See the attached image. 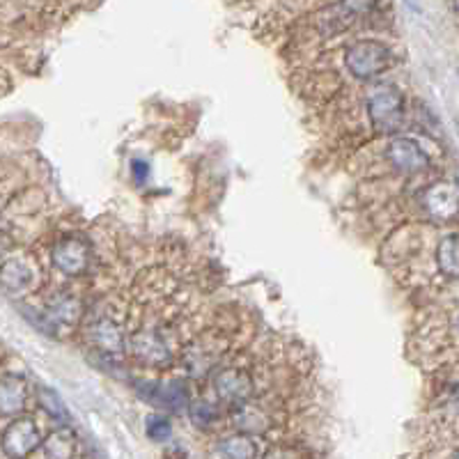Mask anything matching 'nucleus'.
I'll use <instances>...</instances> for the list:
<instances>
[{
    "label": "nucleus",
    "instance_id": "14",
    "mask_svg": "<svg viewBox=\"0 0 459 459\" xmlns=\"http://www.w3.org/2000/svg\"><path fill=\"white\" fill-rule=\"evenodd\" d=\"M219 459H255L258 457V443L253 441L251 434H235V437L221 439L216 446Z\"/></svg>",
    "mask_w": 459,
    "mask_h": 459
},
{
    "label": "nucleus",
    "instance_id": "3",
    "mask_svg": "<svg viewBox=\"0 0 459 459\" xmlns=\"http://www.w3.org/2000/svg\"><path fill=\"white\" fill-rule=\"evenodd\" d=\"M131 359L138 361L140 365H150V368H166L173 361L168 345L159 336L157 331L140 329L127 342Z\"/></svg>",
    "mask_w": 459,
    "mask_h": 459
},
{
    "label": "nucleus",
    "instance_id": "15",
    "mask_svg": "<svg viewBox=\"0 0 459 459\" xmlns=\"http://www.w3.org/2000/svg\"><path fill=\"white\" fill-rule=\"evenodd\" d=\"M232 423L244 434H260L269 427V418L258 407H251L248 402L237 404V409L232 411Z\"/></svg>",
    "mask_w": 459,
    "mask_h": 459
},
{
    "label": "nucleus",
    "instance_id": "12",
    "mask_svg": "<svg viewBox=\"0 0 459 459\" xmlns=\"http://www.w3.org/2000/svg\"><path fill=\"white\" fill-rule=\"evenodd\" d=\"M76 448H79L76 434L69 427L53 430L42 441V450H44L46 459H74L76 457Z\"/></svg>",
    "mask_w": 459,
    "mask_h": 459
},
{
    "label": "nucleus",
    "instance_id": "26",
    "mask_svg": "<svg viewBox=\"0 0 459 459\" xmlns=\"http://www.w3.org/2000/svg\"><path fill=\"white\" fill-rule=\"evenodd\" d=\"M453 459H459V453H457V455H455V457H453Z\"/></svg>",
    "mask_w": 459,
    "mask_h": 459
},
{
    "label": "nucleus",
    "instance_id": "10",
    "mask_svg": "<svg viewBox=\"0 0 459 459\" xmlns=\"http://www.w3.org/2000/svg\"><path fill=\"white\" fill-rule=\"evenodd\" d=\"M35 280V271L26 260H5L0 264V287L12 294H19V292H26Z\"/></svg>",
    "mask_w": 459,
    "mask_h": 459
},
{
    "label": "nucleus",
    "instance_id": "16",
    "mask_svg": "<svg viewBox=\"0 0 459 459\" xmlns=\"http://www.w3.org/2000/svg\"><path fill=\"white\" fill-rule=\"evenodd\" d=\"M439 269L448 278H459V235H448L439 244Z\"/></svg>",
    "mask_w": 459,
    "mask_h": 459
},
{
    "label": "nucleus",
    "instance_id": "2",
    "mask_svg": "<svg viewBox=\"0 0 459 459\" xmlns=\"http://www.w3.org/2000/svg\"><path fill=\"white\" fill-rule=\"evenodd\" d=\"M370 122L377 131H395L402 124L404 115V97L402 92L391 83H381L372 88L368 97Z\"/></svg>",
    "mask_w": 459,
    "mask_h": 459
},
{
    "label": "nucleus",
    "instance_id": "25",
    "mask_svg": "<svg viewBox=\"0 0 459 459\" xmlns=\"http://www.w3.org/2000/svg\"><path fill=\"white\" fill-rule=\"evenodd\" d=\"M450 5H453V12L459 17V0H450Z\"/></svg>",
    "mask_w": 459,
    "mask_h": 459
},
{
    "label": "nucleus",
    "instance_id": "7",
    "mask_svg": "<svg viewBox=\"0 0 459 459\" xmlns=\"http://www.w3.org/2000/svg\"><path fill=\"white\" fill-rule=\"evenodd\" d=\"M423 202H425L427 214L434 219H455L459 214V186L453 182H437L425 191Z\"/></svg>",
    "mask_w": 459,
    "mask_h": 459
},
{
    "label": "nucleus",
    "instance_id": "18",
    "mask_svg": "<svg viewBox=\"0 0 459 459\" xmlns=\"http://www.w3.org/2000/svg\"><path fill=\"white\" fill-rule=\"evenodd\" d=\"M191 391L186 386V381L175 379L170 384H163L161 391H159V404L161 407H168V409H182L189 404Z\"/></svg>",
    "mask_w": 459,
    "mask_h": 459
},
{
    "label": "nucleus",
    "instance_id": "5",
    "mask_svg": "<svg viewBox=\"0 0 459 459\" xmlns=\"http://www.w3.org/2000/svg\"><path fill=\"white\" fill-rule=\"evenodd\" d=\"M92 255H90V246L83 237L69 235L62 237L53 246V264L62 274L67 276H81L85 271L90 269Z\"/></svg>",
    "mask_w": 459,
    "mask_h": 459
},
{
    "label": "nucleus",
    "instance_id": "1",
    "mask_svg": "<svg viewBox=\"0 0 459 459\" xmlns=\"http://www.w3.org/2000/svg\"><path fill=\"white\" fill-rule=\"evenodd\" d=\"M391 49L377 40L354 42L345 53V65H347L349 74L361 81H370L384 74L391 67Z\"/></svg>",
    "mask_w": 459,
    "mask_h": 459
},
{
    "label": "nucleus",
    "instance_id": "4",
    "mask_svg": "<svg viewBox=\"0 0 459 459\" xmlns=\"http://www.w3.org/2000/svg\"><path fill=\"white\" fill-rule=\"evenodd\" d=\"M3 453L10 459H26L42 443L40 427L33 418H14L3 432Z\"/></svg>",
    "mask_w": 459,
    "mask_h": 459
},
{
    "label": "nucleus",
    "instance_id": "21",
    "mask_svg": "<svg viewBox=\"0 0 459 459\" xmlns=\"http://www.w3.org/2000/svg\"><path fill=\"white\" fill-rule=\"evenodd\" d=\"M191 420H193L198 427L205 430V427H212L214 423L219 420V411L209 402H196L191 407Z\"/></svg>",
    "mask_w": 459,
    "mask_h": 459
},
{
    "label": "nucleus",
    "instance_id": "24",
    "mask_svg": "<svg viewBox=\"0 0 459 459\" xmlns=\"http://www.w3.org/2000/svg\"><path fill=\"white\" fill-rule=\"evenodd\" d=\"M404 3H407V5H409V7H414V10H420L418 0H404Z\"/></svg>",
    "mask_w": 459,
    "mask_h": 459
},
{
    "label": "nucleus",
    "instance_id": "13",
    "mask_svg": "<svg viewBox=\"0 0 459 459\" xmlns=\"http://www.w3.org/2000/svg\"><path fill=\"white\" fill-rule=\"evenodd\" d=\"M375 0H342L340 5L333 10V14H326L324 23L329 26V33H338V30L347 28L354 19L363 17L365 12L372 7Z\"/></svg>",
    "mask_w": 459,
    "mask_h": 459
},
{
    "label": "nucleus",
    "instance_id": "17",
    "mask_svg": "<svg viewBox=\"0 0 459 459\" xmlns=\"http://www.w3.org/2000/svg\"><path fill=\"white\" fill-rule=\"evenodd\" d=\"M51 317H53V322H58V324H76V322L81 320V301L76 297H69V294H60V297H56L53 301H51Z\"/></svg>",
    "mask_w": 459,
    "mask_h": 459
},
{
    "label": "nucleus",
    "instance_id": "9",
    "mask_svg": "<svg viewBox=\"0 0 459 459\" xmlns=\"http://www.w3.org/2000/svg\"><path fill=\"white\" fill-rule=\"evenodd\" d=\"M88 338H90L95 347L106 354H122L127 349L122 329L113 320H106V317L92 322L90 329H88Z\"/></svg>",
    "mask_w": 459,
    "mask_h": 459
},
{
    "label": "nucleus",
    "instance_id": "8",
    "mask_svg": "<svg viewBox=\"0 0 459 459\" xmlns=\"http://www.w3.org/2000/svg\"><path fill=\"white\" fill-rule=\"evenodd\" d=\"M388 159L400 173H420L427 168V154L411 138H395L388 147Z\"/></svg>",
    "mask_w": 459,
    "mask_h": 459
},
{
    "label": "nucleus",
    "instance_id": "6",
    "mask_svg": "<svg viewBox=\"0 0 459 459\" xmlns=\"http://www.w3.org/2000/svg\"><path fill=\"white\" fill-rule=\"evenodd\" d=\"M253 379L244 368H223L214 375V393L228 404H244L253 398Z\"/></svg>",
    "mask_w": 459,
    "mask_h": 459
},
{
    "label": "nucleus",
    "instance_id": "11",
    "mask_svg": "<svg viewBox=\"0 0 459 459\" xmlns=\"http://www.w3.org/2000/svg\"><path fill=\"white\" fill-rule=\"evenodd\" d=\"M28 398L26 379L17 375H7L0 379V416L21 414Z\"/></svg>",
    "mask_w": 459,
    "mask_h": 459
},
{
    "label": "nucleus",
    "instance_id": "19",
    "mask_svg": "<svg viewBox=\"0 0 459 459\" xmlns=\"http://www.w3.org/2000/svg\"><path fill=\"white\" fill-rule=\"evenodd\" d=\"M40 404L42 409L51 416V418L60 420V423H67L69 414L65 409V404H62L60 395L56 391H51V388H40Z\"/></svg>",
    "mask_w": 459,
    "mask_h": 459
},
{
    "label": "nucleus",
    "instance_id": "20",
    "mask_svg": "<svg viewBox=\"0 0 459 459\" xmlns=\"http://www.w3.org/2000/svg\"><path fill=\"white\" fill-rule=\"evenodd\" d=\"M145 432L152 441L161 443L170 439V434H173V425H170V418H166V416H147Z\"/></svg>",
    "mask_w": 459,
    "mask_h": 459
},
{
    "label": "nucleus",
    "instance_id": "23",
    "mask_svg": "<svg viewBox=\"0 0 459 459\" xmlns=\"http://www.w3.org/2000/svg\"><path fill=\"white\" fill-rule=\"evenodd\" d=\"M131 173H134L136 182H145L147 173H150V166L145 161H134L131 163Z\"/></svg>",
    "mask_w": 459,
    "mask_h": 459
},
{
    "label": "nucleus",
    "instance_id": "22",
    "mask_svg": "<svg viewBox=\"0 0 459 459\" xmlns=\"http://www.w3.org/2000/svg\"><path fill=\"white\" fill-rule=\"evenodd\" d=\"M262 459H299V453L290 446H274L264 453Z\"/></svg>",
    "mask_w": 459,
    "mask_h": 459
}]
</instances>
